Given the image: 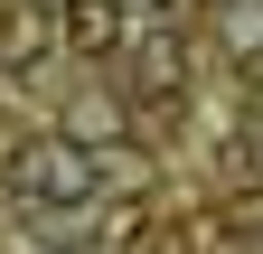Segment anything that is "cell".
<instances>
[{
  "instance_id": "6da1fadb",
  "label": "cell",
  "mask_w": 263,
  "mask_h": 254,
  "mask_svg": "<svg viewBox=\"0 0 263 254\" xmlns=\"http://www.w3.org/2000/svg\"><path fill=\"white\" fill-rule=\"evenodd\" d=\"M10 188L28 207H94V188H104V151L76 141V132H38V141H19L10 151Z\"/></svg>"
},
{
  "instance_id": "7a4b0ae2",
  "label": "cell",
  "mask_w": 263,
  "mask_h": 254,
  "mask_svg": "<svg viewBox=\"0 0 263 254\" xmlns=\"http://www.w3.org/2000/svg\"><path fill=\"white\" fill-rule=\"evenodd\" d=\"M66 47L76 57H113L122 47V0H66Z\"/></svg>"
},
{
  "instance_id": "3957f363",
  "label": "cell",
  "mask_w": 263,
  "mask_h": 254,
  "mask_svg": "<svg viewBox=\"0 0 263 254\" xmlns=\"http://www.w3.org/2000/svg\"><path fill=\"white\" fill-rule=\"evenodd\" d=\"M66 132H76V141H113V132H122V104H94V94H76Z\"/></svg>"
},
{
  "instance_id": "277c9868",
  "label": "cell",
  "mask_w": 263,
  "mask_h": 254,
  "mask_svg": "<svg viewBox=\"0 0 263 254\" xmlns=\"http://www.w3.org/2000/svg\"><path fill=\"white\" fill-rule=\"evenodd\" d=\"M47 47V19L38 10H10V19H0V57H38Z\"/></svg>"
}]
</instances>
